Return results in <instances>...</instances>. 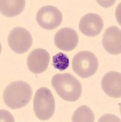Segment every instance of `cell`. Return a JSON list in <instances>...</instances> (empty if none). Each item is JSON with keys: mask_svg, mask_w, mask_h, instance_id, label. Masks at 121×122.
Returning <instances> with one entry per match:
<instances>
[{"mask_svg": "<svg viewBox=\"0 0 121 122\" xmlns=\"http://www.w3.org/2000/svg\"><path fill=\"white\" fill-rule=\"evenodd\" d=\"M32 91L29 84L16 81L7 86L3 92V100L6 105L12 109L26 106L32 98Z\"/></svg>", "mask_w": 121, "mask_h": 122, "instance_id": "1", "label": "cell"}, {"mask_svg": "<svg viewBox=\"0 0 121 122\" xmlns=\"http://www.w3.org/2000/svg\"><path fill=\"white\" fill-rule=\"evenodd\" d=\"M52 85L57 94L65 101H77L82 93V86L79 81L68 73L54 75Z\"/></svg>", "mask_w": 121, "mask_h": 122, "instance_id": "2", "label": "cell"}, {"mask_svg": "<svg viewBox=\"0 0 121 122\" xmlns=\"http://www.w3.org/2000/svg\"><path fill=\"white\" fill-rule=\"evenodd\" d=\"M33 107L35 115L40 120L51 118L54 113L55 101L50 89L43 87L37 90L34 97Z\"/></svg>", "mask_w": 121, "mask_h": 122, "instance_id": "3", "label": "cell"}, {"mask_svg": "<svg viewBox=\"0 0 121 122\" xmlns=\"http://www.w3.org/2000/svg\"><path fill=\"white\" fill-rule=\"evenodd\" d=\"M72 67L74 72L79 77L88 78L96 73L99 68V61L94 53L82 51L74 56Z\"/></svg>", "mask_w": 121, "mask_h": 122, "instance_id": "4", "label": "cell"}, {"mask_svg": "<svg viewBox=\"0 0 121 122\" xmlns=\"http://www.w3.org/2000/svg\"><path fill=\"white\" fill-rule=\"evenodd\" d=\"M8 45L13 51L23 54L31 48L32 44L31 34L22 27H16L9 32L7 38Z\"/></svg>", "mask_w": 121, "mask_h": 122, "instance_id": "5", "label": "cell"}, {"mask_svg": "<svg viewBox=\"0 0 121 122\" xmlns=\"http://www.w3.org/2000/svg\"><path fill=\"white\" fill-rule=\"evenodd\" d=\"M36 20L40 26L46 30H53L59 26L63 21V14L57 7L43 6L37 11Z\"/></svg>", "mask_w": 121, "mask_h": 122, "instance_id": "6", "label": "cell"}, {"mask_svg": "<svg viewBox=\"0 0 121 122\" xmlns=\"http://www.w3.org/2000/svg\"><path fill=\"white\" fill-rule=\"evenodd\" d=\"M50 59V54L47 51L40 48L34 49L28 55L27 66L33 73H42L47 69Z\"/></svg>", "mask_w": 121, "mask_h": 122, "instance_id": "7", "label": "cell"}, {"mask_svg": "<svg viewBox=\"0 0 121 122\" xmlns=\"http://www.w3.org/2000/svg\"><path fill=\"white\" fill-rule=\"evenodd\" d=\"M104 22L98 14L89 13L80 20L79 29L80 32L88 37H95L100 34L103 30Z\"/></svg>", "mask_w": 121, "mask_h": 122, "instance_id": "8", "label": "cell"}, {"mask_svg": "<svg viewBox=\"0 0 121 122\" xmlns=\"http://www.w3.org/2000/svg\"><path fill=\"white\" fill-rule=\"evenodd\" d=\"M54 41L58 48L64 51H70L77 47L79 37L77 32L74 29L64 28L56 32Z\"/></svg>", "mask_w": 121, "mask_h": 122, "instance_id": "9", "label": "cell"}, {"mask_svg": "<svg viewBox=\"0 0 121 122\" xmlns=\"http://www.w3.org/2000/svg\"><path fill=\"white\" fill-rule=\"evenodd\" d=\"M102 45L106 51L113 55L121 53V30L117 26L109 27L102 38Z\"/></svg>", "mask_w": 121, "mask_h": 122, "instance_id": "10", "label": "cell"}, {"mask_svg": "<svg viewBox=\"0 0 121 122\" xmlns=\"http://www.w3.org/2000/svg\"><path fill=\"white\" fill-rule=\"evenodd\" d=\"M102 88L110 97L119 98L121 97V75L115 71L106 73L102 79Z\"/></svg>", "mask_w": 121, "mask_h": 122, "instance_id": "11", "label": "cell"}, {"mask_svg": "<svg viewBox=\"0 0 121 122\" xmlns=\"http://www.w3.org/2000/svg\"><path fill=\"white\" fill-rule=\"evenodd\" d=\"M25 5V0H1V13L7 17H16L23 11Z\"/></svg>", "mask_w": 121, "mask_h": 122, "instance_id": "12", "label": "cell"}, {"mask_svg": "<svg viewBox=\"0 0 121 122\" xmlns=\"http://www.w3.org/2000/svg\"><path fill=\"white\" fill-rule=\"evenodd\" d=\"M95 117L94 112L89 107L81 106L74 112L72 121L73 122H93Z\"/></svg>", "mask_w": 121, "mask_h": 122, "instance_id": "13", "label": "cell"}, {"mask_svg": "<svg viewBox=\"0 0 121 122\" xmlns=\"http://www.w3.org/2000/svg\"><path fill=\"white\" fill-rule=\"evenodd\" d=\"M52 64L54 68L60 71H64L69 66V59L64 53H59L53 56Z\"/></svg>", "mask_w": 121, "mask_h": 122, "instance_id": "14", "label": "cell"}]
</instances>
